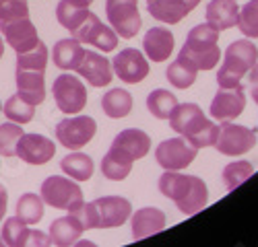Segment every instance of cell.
I'll return each mask as SVG.
<instances>
[{
    "label": "cell",
    "instance_id": "6da1fadb",
    "mask_svg": "<svg viewBox=\"0 0 258 247\" xmlns=\"http://www.w3.org/2000/svg\"><path fill=\"white\" fill-rule=\"evenodd\" d=\"M159 192L174 202L178 206V210L186 216L201 212L209 202L207 183L201 177L188 175V173L165 171L159 177Z\"/></svg>",
    "mask_w": 258,
    "mask_h": 247
},
{
    "label": "cell",
    "instance_id": "7a4b0ae2",
    "mask_svg": "<svg viewBox=\"0 0 258 247\" xmlns=\"http://www.w3.org/2000/svg\"><path fill=\"white\" fill-rule=\"evenodd\" d=\"M46 66H48V48L41 41L33 50L19 54L17 58V68H15L17 91L33 105H39L46 99V78H44Z\"/></svg>",
    "mask_w": 258,
    "mask_h": 247
},
{
    "label": "cell",
    "instance_id": "3957f363",
    "mask_svg": "<svg viewBox=\"0 0 258 247\" xmlns=\"http://www.w3.org/2000/svg\"><path fill=\"white\" fill-rule=\"evenodd\" d=\"M169 126L174 132L184 136L197 151L215 147L219 132V126L207 119V115L197 103H182V105L178 103L176 109L169 115Z\"/></svg>",
    "mask_w": 258,
    "mask_h": 247
},
{
    "label": "cell",
    "instance_id": "277c9868",
    "mask_svg": "<svg viewBox=\"0 0 258 247\" xmlns=\"http://www.w3.org/2000/svg\"><path fill=\"white\" fill-rule=\"evenodd\" d=\"M85 231L89 229H114L128 222L133 214V206L122 196H103L91 204H83L73 212Z\"/></svg>",
    "mask_w": 258,
    "mask_h": 247
},
{
    "label": "cell",
    "instance_id": "5b68a950",
    "mask_svg": "<svg viewBox=\"0 0 258 247\" xmlns=\"http://www.w3.org/2000/svg\"><path fill=\"white\" fill-rule=\"evenodd\" d=\"M219 31L213 29L209 23L192 27L186 44L182 46L180 54L182 58H186L197 70H213L217 66V62L221 60V52H219Z\"/></svg>",
    "mask_w": 258,
    "mask_h": 247
},
{
    "label": "cell",
    "instance_id": "8992f818",
    "mask_svg": "<svg viewBox=\"0 0 258 247\" xmlns=\"http://www.w3.org/2000/svg\"><path fill=\"white\" fill-rule=\"evenodd\" d=\"M258 62V48L248 39L231 41L225 50L223 66L217 70V85L219 87H238L242 78L254 68Z\"/></svg>",
    "mask_w": 258,
    "mask_h": 247
},
{
    "label": "cell",
    "instance_id": "52a82bcc",
    "mask_svg": "<svg viewBox=\"0 0 258 247\" xmlns=\"http://www.w3.org/2000/svg\"><path fill=\"white\" fill-rule=\"evenodd\" d=\"M41 200H44V204L52 206V208L69 210V212H75L85 204L83 190L75 181L62 175H50L48 179H44V183H41Z\"/></svg>",
    "mask_w": 258,
    "mask_h": 247
},
{
    "label": "cell",
    "instance_id": "ba28073f",
    "mask_svg": "<svg viewBox=\"0 0 258 247\" xmlns=\"http://www.w3.org/2000/svg\"><path fill=\"white\" fill-rule=\"evenodd\" d=\"M52 95L58 109L69 115H77L87 105V89L75 74H60L52 85Z\"/></svg>",
    "mask_w": 258,
    "mask_h": 247
},
{
    "label": "cell",
    "instance_id": "9c48e42d",
    "mask_svg": "<svg viewBox=\"0 0 258 247\" xmlns=\"http://www.w3.org/2000/svg\"><path fill=\"white\" fill-rule=\"evenodd\" d=\"M139 0H105V15L118 37L133 39L141 31Z\"/></svg>",
    "mask_w": 258,
    "mask_h": 247
},
{
    "label": "cell",
    "instance_id": "30bf717a",
    "mask_svg": "<svg viewBox=\"0 0 258 247\" xmlns=\"http://www.w3.org/2000/svg\"><path fill=\"white\" fill-rule=\"evenodd\" d=\"M97 132V124L89 115H75L58 121L56 140L69 151H79L85 144H89Z\"/></svg>",
    "mask_w": 258,
    "mask_h": 247
},
{
    "label": "cell",
    "instance_id": "8fae6325",
    "mask_svg": "<svg viewBox=\"0 0 258 247\" xmlns=\"http://www.w3.org/2000/svg\"><path fill=\"white\" fill-rule=\"evenodd\" d=\"M254 144H256L254 130H250L248 126H240V124L223 121V126H219L217 132L215 149L227 157H242L254 149Z\"/></svg>",
    "mask_w": 258,
    "mask_h": 247
},
{
    "label": "cell",
    "instance_id": "7c38bea8",
    "mask_svg": "<svg viewBox=\"0 0 258 247\" xmlns=\"http://www.w3.org/2000/svg\"><path fill=\"white\" fill-rule=\"evenodd\" d=\"M197 153L199 151L184 136H176V138H167L159 144L155 151V159L163 171H182L195 161Z\"/></svg>",
    "mask_w": 258,
    "mask_h": 247
},
{
    "label": "cell",
    "instance_id": "4fadbf2b",
    "mask_svg": "<svg viewBox=\"0 0 258 247\" xmlns=\"http://www.w3.org/2000/svg\"><path fill=\"white\" fill-rule=\"evenodd\" d=\"M73 37L79 41V44H91L95 48H99V52H114L118 46V33L103 25L99 17L89 13V17L83 21V25L73 31Z\"/></svg>",
    "mask_w": 258,
    "mask_h": 247
},
{
    "label": "cell",
    "instance_id": "5bb4252c",
    "mask_svg": "<svg viewBox=\"0 0 258 247\" xmlns=\"http://www.w3.org/2000/svg\"><path fill=\"white\" fill-rule=\"evenodd\" d=\"M246 107V93L244 87H219V91L215 93L211 101V115L217 121H233L235 117H240Z\"/></svg>",
    "mask_w": 258,
    "mask_h": 247
},
{
    "label": "cell",
    "instance_id": "9a60e30c",
    "mask_svg": "<svg viewBox=\"0 0 258 247\" xmlns=\"http://www.w3.org/2000/svg\"><path fill=\"white\" fill-rule=\"evenodd\" d=\"M0 33H3V39L17 54H25L39 44L37 29L29 17L15 21H0Z\"/></svg>",
    "mask_w": 258,
    "mask_h": 247
},
{
    "label": "cell",
    "instance_id": "2e32d148",
    "mask_svg": "<svg viewBox=\"0 0 258 247\" xmlns=\"http://www.w3.org/2000/svg\"><path fill=\"white\" fill-rule=\"evenodd\" d=\"M0 235H3V245H9V247H27V245L46 247V245H52L50 235L41 233L37 229H29V224H25L17 216H11L9 220H5Z\"/></svg>",
    "mask_w": 258,
    "mask_h": 247
},
{
    "label": "cell",
    "instance_id": "e0dca14e",
    "mask_svg": "<svg viewBox=\"0 0 258 247\" xmlns=\"http://www.w3.org/2000/svg\"><path fill=\"white\" fill-rule=\"evenodd\" d=\"M56 155V144L41 134H23L17 142L15 157L27 165H46Z\"/></svg>",
    "mask_w": 258,
    "mask_h": 247
},
{
    "label": "cell",
    "instance_id": "ac0fdd59",
    "mask_svg": "<svg viewBox=\"0 0 258 247\" xmlns=\"http://www.w3.org/2000/svg\"><path fill=\"white\" fill-rule=\"evenodd\" d=\"M112 68H114V74L122 82H128V85H137V82H141V80H145L149 76V62L135 48L122 50L114 58Z\"/></svg>",
    "mask_w": 258,
    "mask_h": 247
},
{
    "label": "cell",
    "instance_id": "d6986e66",
    "mask_svg": "<svg viewBox=\"0 0 258 247\" xmlns=\"http://www.w3.org/2000/svg\"><path fill=\"white\" fill-rule=\"evenodd\" d=\"M77 74H81V78L87 80L91 87H107L114 78L110 60L97 52H87V50H85L83 62L77 68Z\"/></svg>",
    "mask_w": 258,
    "mask_h": 247
},
{
    "label": "cell",
    "instance_id": "ffe728a7",
    "mask_svg": "<svg viewBox=\"0 0 258 247\" xmlns=\"http://www.w3.org/2000/svg\"><path fill=\"white\" fill-rule=\"evenodd\" d=\"M128 220H131V233H133L135 241L157 235L159 231L165 229V222H167L165 212L159 208H153V206L137 210L135 214H131Z\"/></svg>",
    "mask_w": 258,
    "mask_h": 247
},
{
    "label": "cell",
    "instance_id": "44dd1931",
    "mask_svg": "<svg viewBox=\"0 0 258 247\" xmlns=\"http://www.w3.org/2000/svg\"><path fill=\"white\" fill-rule=\"evenodd\" d=\"M143 48L149 60L165 62L174 52V33L165 27H151L143 37Z\"/></svg>",
    "mask_w": 258,
    "mask_h": 247
},
{
    "label": "cell",
    "instance_id": "7402d4cb",
    "mask_svg": "<svg viewBox=\"0 0 258 247\" xmlns=\"http://www.w3.org/2000/svg\"><path fill=\"white\" fill-rule=\"evenodd\" d=\"M112 147L122 151L124 155H128L133 161H139V159L149 155V149H151V138H149L147 132H143L139 128H126L120 134H116Z\"/></svg>",
    "mask_w": 258,
    "mask_h": 247
},
{
    "label": "cell",
    "instance_id": "603a6c76",
    "mask_svg": "<svg viewBox=\"0 0 258 247\" xmlns=\"http://www.w3.org/2000/svg\"><path fill=\"white\" fill-rule=\"evenodd\" d=\"M238 17L240 7L235 0H211L207 5V23L217 31H225L238 25Z\"/></svg>",
    "mask_w": 258,
    "mask_h": 247
},
{
    "label": "cell",
    "instance_id": "cb8c5ba5",
    "mask_svg": "<svg viewBox=\"0 0 258 247\" xmlns=\"http://www.w3.org/2000/svg\"><path fill=\"white\" fill-rule=\"evenodd\" d=\"M83 231L85 229H83L81 220L73 212H69V216H60L50 224V233L48 235H50L52 245L69 247V245L79 243V237L83 235Z\"/></svg>",
    "mask_w": 258,
    "mask_h": 247
},
{
    "label": "cell",
    "instance_id": "d4e9b609",
    "mask_svg": "<svg viewBox=\"0 0 258 247\" xmlns=\"http://www.w3.org/2000/svg\"><path fill=\"white\" fill-rule=\"evenodd\" d=\"M147 11L153 19L161 21L165 25H176L188 17L190 9L184 0H149Z\"/></svg>",
    "mask_w": 258,
    "mask_h": 247
},
{
    "label": "cell",
    "instance_id": "484cf974",
    "mask_svg": "<svg viewBox=\"0 0 258 247\" xmlns=\"http://www.w3.org/2000/svg\"><path fill=\"white\" fill-rule=\"evenodd\" d=\"M83 56H85V50L75 37L60 39L52 48V60L60 70H77L83 62Z\"/></svg>",
    "mask_w": 258,
    "mask_h": 247
},
{
    "label": "cell",
    "instance_id": "4316f807",
    "mask_svg": "<svg viewBox=\"0 0 258 247\" xmlns=\"http://www.w3.org/2000/svg\"><path fill=\"white\" fill-rule=\"evenodd\" d=\"M89 5L85 3V0H60L58 7H56V19L58 23L69 29L71 33L77 31L83 21L89 17Z\"/></svg>",
    "mask_w": 258,
    "mask_h": 247
},
{
    "label": "cell",
    "instance_id": "83f0119b",
    "mask_svg": "<svg viewBox=\"0 0 258 247\" xmlns=\"http://www.w3.org/2000/svg\"><path fill=\"white\" fill-rule=\"evenodd\" d=\"M133 163L135 161L128 155H124L122 151L110 147V151H107L105 157L101 159V173L107 179H112V181H122V179H126L128 175H131Z\"/></svg>",
    "mask_w": 258,
    "mask_h": 247
},
{
    "label": "cell",
    "instance_id": "f1b7e54d",
    "mask_svg": "<svg viewBox=\"0 0 258 247\" xmlns=\"http://www.w3.org/2000/svg\"><path fill=\"white\" fill-rule=\"evenodd\" d=\"M133 95L126 89H112L101 97V109L107 117L120 119L133 111Z\"/></svg>",
    "mask_w": 258,
    "mask_h": 247
},
{
    "label": "cell",
    "instance_id": "f546056e",
    "mask_svg": "<svg viewBox=\"0 0 258 247\" xmlns=\"http://www.w3.org/2000/svg\"><path fill=\"white\" fill-rule=\"evenodd\" d=\"M60 167H62L64 173H67L69 177H73L75 181H87L93 175L95 165H93V159L89 155H85V153H71V155H67L60 161Z\"/></svg>",
    "mask_w": 258,
    "mask_h": 247
},
{
    "label": "cell",
    "instance_id": "4dcf8cb0",
    "mask_svg": "<svg viewBox=\"0 0 258 247\" xmlns=\"http://www.w3.org/2000/svg\"><path fill=\"white\" fill-rule=\"evenodd\" d=\"M15 216L21 218L25 224L33 226L44 218V200L37 194H23L17 200L15 206Z\"/></svg>",
    "mask_w": 258,
    "mask_h": 247
},
{
    "label": "cell",
    "instance_id": "1f68e13d",
    "mask_svg": "<svg viewBox=\"0 0 258 247\" xmlns=\"http://www.w3.org/2000/svg\"><path fill=\"white\" fill-rule=\"evenodd\" d=\"M197 68L190 64V62L182 56H178V60H174L171 64L167 66V80H169V85L171 87H176V89H188L195 85V80H197Z\"/></svg>",
    "mask_w": 258,
    "mask_h": 247
},
{
    "label": "cell",
    "instance_id": "d6a6232c",
    "mask_svg": "<svg viewBox=\"0 0 258 247\" xmlns=\"http://www.w3.org/2000/svg\"><path fill=\"white\" fill-rule=\"evenodd\" d=\"M176 105H178L176 95L165 91V89H155L147 97V109L157 119H169V115L176 109Z\"/></svg>",
    "mask_w": 258,
    "mask_h": 247
},
{
    "label": "cell",
    "instance_id": "836d02e7",
    "mask_svg": "<svg viewBox=\"0 0 258 247\" xmlns=\"http://www.w3.org/2000/svg\"><path fill=\"white\" fill-rule=\"evenodd\" d=\"M3 111H5V115H7L11 121H15V124H27V121H31L33 115H35V105L17 93V95L9 97V101L3 105Z\"/></svg>",
    "mask_w": 258,
    "mask_h": 247
},
{
    "label": "cell",
    "instance_id": "e575fe53",
    "mask_svg": "<svg viewBox=\"0 0 258 247\" xmlns=\"http://www.w3.org/2000/svg\"><path fill=\"white\" fill-rule=\"evenodd\" d=\"M252 173H254L252 163H248V161H233V163H229L227 167L223 169L221 177H223L225 188L231 192V190L238 188V185H242L246 179H250Z\"/></svg>",
    "mask_w": 258,
    "mask_h": 247
},
{
    "label": "cell",
    "instance_id": "d590c367",
    "mask_svg": "<svg viewBox=\"0 0 258 247\" xmlns=\"http://www.w3.org/2000/svg\"><path fill=\"white\" fill-rule=\"evenodd\" d=\"M23 134L21 124H0V157H15L17 142Z\"/></svg>",
    "mask_w": 258,
    "mask_h": 247
},
{
    "label": "cell",
    "instance_id": "8d00e7d4",
    "mask_svg": "<svg viewBox=\"0 0 258 247\" xmlns=\"http://www.w3.org/2000/svg\"><path fill=\"white\" fill-rule=\"evenodd\" d=\"M238 29L248 39H258V0H250V3L240 11Z\"/></svg>",
    "mask_w": 258,
    "mask_h": 247
},
{
    "label": "cell",
    "instance_id": "74e56055",
    "mask_svg": "<svg viewBox=\"0 0 258 247\" xmlns=\"http://www.w3.org/2000/svg\"><path fill=\"white\" fill-rule=\"evenodd\" d=\"M29 17L27 0H0V21H15Z\"/></svg>",
    "mask_w": 258,
    "mask_h": 247
},
{
    "label": "cell",
    "instance_id": "f35d334b",
    "mask_svg": "<svg viewBox=\"0 0 258 247\" xmlns=\"http://www.w3.org/2000/svg\"><path fill=\"white\" fill-rule=\"evenodd\" d=\"M248 85H250V95H252V99L258 103V62L254 64V68L250 70V76H248Z\"/></svg>",
    "mask_w": 258,
    "mask_h": 247
},
{
    "label": "cell",
    "instance_id": "ab89813d",
    "mask_svg": "<svg viewBox=\"0 0 258 247\" xmlns=\"http://www.w3.org/2000/svg\"><path fill=\"white\" fill-rule=\"evenodd\" d=\"M7 206H9V192L3 183H0V214L7 212Z\"/></svg>",
    "mask_w": 258,
    "mask_h": 247
},
{
    "label": "cell",
    "instance_id": "60d3db41",
    "mask_svg": "<svg viewBox=\"0 0 258 247\" xmlns=\"http://www.w3.org/2000/svg\"><path fill=\"white\" fill-rule=\"evenodd\" d=\"M184 3H186V5H188V9L192 11V9H197V7H199L201 0H184Z\"/></svg>",
    "mask_w": 258,
    "mask_h": 247
},
{
    "label": "cell",
    "instance_id": "b9f144b4",
    "mask_svg": "<svg viewBox=\"0 0 258 247\" xmlns=\"http://www.w3.org/2000/svg\"><path fill=\"white\" fill-rule=\"evenodd\" d=\"M3 56H5V39L0 37V58H3Z\"/></svg>",
    "mask_w": 258,
    "mask_h": 247
},
{
    "label": "cell",
    "instance_id": "7bdbcfd3",
    "mask_svg": "<svg viewBox=\"0 0 258 247\" xmlns=\"http://www.w3.org/2000/svg\"><path fill=\"white\" fill-rule=\"evenodd\" d=\"M3 216H5V214H0V220H3ZM0 245H3V235H0Z\"/></svg>",
    "mask_w": 258,
    "mask_h": 247
},
{
    "label": "cell",
    "instance_id": "ee69618b",
    "mask_svg": "<svg viewBox=\"0 0 258 247\" xmlns=\"http://www.w3.org/2000/svg\"><path fill=\"white\" fill-rule=\"evenodd\" d=\"M85 3H87V5H91V3H93V0H85Z\"/></svg>",
    "mask_w": 258,
    "mask_h": 247
},
{
    "label": "cell",
    "instance_id": "f6af8a7d",
    "mask_svg": "<svg viewBox=\"0 0 258 247\" xmlns=\"http://www.w3.org/2000/svg\"><path fill=\"white\" fill-rule=\"evenodd\" d=\"M0 107H3V103H0Z\"/></svg>",
    "mask_w": 258,
    "mask_h": 247
},
{
    "label": "cell",
    "instance_id": "bcb514c9",
    "mask_svg": "<svg viewBox=\"0 0 258 247\" xmlns=\"http://www.w3.org/2000/svg\"><path fill=\"white\" fill-rule=\"evenodd\" d=\"M256 132H258V128H256Z\"/></svg>",
    "mask_w": 258,
    "mask_h": 247
},
{
    "label": "cell",
    "instance_id": "7dc6e473",
    "mask_svg": "<svg viewBox=\"0 0 258 247\" xmlns=\"http://www.w3.org/2000/svg\"><path fill=\"white\" fill-rule=\"evenodd\" d=\"M147 3H149V0H147Z\"/></svg>",
    "mask_w": 258,
    "mask_h": 247
}]
</instances>
